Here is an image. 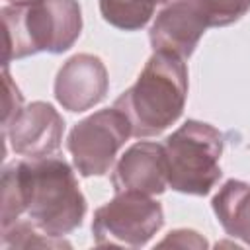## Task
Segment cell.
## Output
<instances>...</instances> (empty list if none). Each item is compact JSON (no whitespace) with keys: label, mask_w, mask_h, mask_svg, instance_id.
<instances>
[{"label":"cell","mask_w":250,"mask_h":250,"mask_svg":"<svg viewBox=\"0 0 250 250\" xmlns=\"http://www.w3.org/2000/svg\"><path fill=\"white\" fill-rule=\"evenodd\" d=\"M168 188L188 195H207L221 180L223 135L209 123L188 119L164 141Z\"/></svg>","instance_id":"obj_4"},{"label":"cell","mask_w":250,"mask_h":250,"mask_svg":"<svg viewBox=\"0 0 250 250\" xmlns=\"http://www.w3.org/2000/svg\"><path fill=\"white\" fill-rule=\"evenodd\" d=\"M209 27H225L238 21L248 10L250 0H197Z\"/></svg>","instance_id":"obj_14"},{"label":"cell","mask_w":250,"mask_h":250,"mask_svg":"<svg viewBox=\"0 0 250 250\" xmlns=\"http://www.w3.org/2000/svg\"><path fill=\"white\" fill-rule=\"evenodd\" d=\"M109 88L105 64L100 57L90 53H78L70 57L57 72L55 98L57 102L72 111L80 113L98 105Z\"/></svg>","instance_id":"obj_7"},{"label":"cell","mask_w":250,"mask_h":250,"mask_svg":"<svg viewBox=\"0 0 250 250\" xmlns=\"http://www.w3.org/2000/svg\"><path fill=\"white\" fill-rule=\"evenodd\" d=\"M170 2H174V0H160V4H170Z\"/></svg>","instance_id":"obj_18"},{"label":"cell","mask_w":250,"mask_h":250,"mask_svg":"<svg viewBox=\"0 0 250 250\" xmlns=\"http://www.w3.org/2000/svg\"><path fill=\"white\" fill-rule=\"evenodd\" d=\"M64 131V119L47 102H33L16 115L2 133L10 139L16 154L27 158H43L59 150Z\"/></svg>","instance_id":"obj_9"},{"label":"cell","mask_w":250,"mask_h":250,"mask_svg":"<svg viewBox=\"0 0 250 250\" xmlns=\"http://www.w3.org/2000/svg\"><path fill=\"white\" fill-rule=\"evenodd\" d=\"M129 137L133 133L127 117L119 109L107 107L78 121L68 133L66 148L80 176H104Z\"/></svg>","instance_id":"obj_6"},{"label":"cell","mask_w":250,"mask_h":250,"mask_svg":"<svg viewBox=\"0 0 250 250\" xmlns=\"http://www.w3.org/2000/svg\"><path fill=\"white\" fill-rule=\"evenodd\" d=\"M10 4H27V2H35V0H6Z\"/></svg>","instance_id":"obj_17"},{"label":"cell","mask_w":250,"mask_h":250,"mask_svg":"<svg viewBox=\"0 0 250 250\" xmlns=\"http://www.w3.org/2000/svg\"><path fill=\"white\" fill-rule=\"evenodd\" d=\"M168 244H172V246H182V248H186V246H191V248H205V246H207L205 238H201L195 230H186V229L172 230V232H168V236H166L164 240L158 242V246H168Z\"/></svg>","instance_id":"obj_16"},{"label":"cell","mask_w":250,"mask_h":250,"mask_svg":"<svg viewBox=\"0 0 250 250\" xmlns=\"http://www.w3.org/2000/svg\"><path fill=\"white\" fill-rule=\"evenodd\" d=\"M211 207L225 232L250 246V184L227 180L213 195Z\"/></svg>","instance_id":"obj_11"},{"label":"cell","mask_w":250,"mask_h":250,"mask_svg":"<svg viewBox=\"0 0 250 250\" xmlns=\"http://www.w3.org/2000/svg\"><path fill=\"white\" fill-rule=\"evenodd\" d=\"M207 27L209 21L197 0H174L158 12L148 39L154 51L174 53L186 61L193 55Z\"/></svg>","instance_id":"obj_8"},{"label":"cell","mask_w":250,"mask_h":250,"mask_svg":"<svg viewBox=\"0 0 250 250\" xmlns=\"http://www.w3.org/2000/svg\"><path fill=\"white\" fill-rule=\"evenodd\" d=\"M21 213L55 238H62L82 225L86 197L66 160L43 156L4 166L2 221L14 223Z\"/></svg>","instance_id":"obj_1"},{"label":"cell","mask_w":250,"mask_h":250,"mask_svg":"<svg viewBox=\"0 0 250 250\" xmlns=\"http://www.w3.org/2000/svg\"><path fill=\"white\" fill-rule=\"evenodd\" d=\"M115 193L139 191L158 195L168 188L166 150L160 143L141 141L125 150L111 174Z\"/></svg>","instance_id":"obj_10"},{"label":"cell","mask_w":250,"mask_h":250,"mask_svg":"<svg viewBox=\"0 0 250 250\" xmlns=\"http://www.w3.org/2000/svg\"><path fill=\"white\" fill-rule=\"evenodd\" d=\"M2 246L4 248H62L70 244L64 238H55L39 230L31 221H16L8 229H2Z\"/></svg>","instance_id":"obj_13"},{"label":"cell","mask_w":250,"mask_h":250,"mask_svg":"<svg viewBox=\"0 0 250 250\" xmlns=\"http://www.w3.org/2000/svg\"><path fill=\"white\" fill-rule=\"evenodd\" d=\"M186 98L188 66L184 59L154 51L137 82L113 102V107L127 117L133 137H156L180 119Z\"/></svg>","instance_id":"obj_2"},{"label":"cell","mask_w":250,"mask_h":250,"mask_svg":"<svg viewBox=\"0 0 250 250\" xmlns=\"http://www.w3.org/2000/svg\"><path fill=\"white\" fill-rule=\"evenodd\" d=\"M23 107V96L20 88L14 84L12 76L8 74V68L4 66V98H2V133L10 127V123L16 119V115Z\"/></svg>","instance_id":"obj_15"},{"label":"cell","mask_w":250,"mask_h":250,"mask_svg":"<svg viewBox=\"0 0 250 250\" xmlns=\"http://www.w3.org/2000/svg\"><path fill=\"white\" fill-rule=\"evenodd\" d=\"M4 23V66L37 53H64L82 31L76 0H35L0 10Z\"/></svg>","instance_id":"obj_3"},{"label":"cell","mask_w":250,"mask_h":250,"mask_svg":"<svg viewBox=\"0 0 250 250\" xmlns=\"http://www.w3.org/2000/svg\"><path fill=\"white\" fill-rule=\"evenodd\" d=\"M160 0H100L102 18L121 29V31H139L154 16Z\"/></svg>","instance_id":"obj_12"},{"label":"cell","mask_w":250,"mask_h":250,"mask_svg":"<svg viewBox=\"0 0 250 250\" xmlns=\"http://www.w3.org/2000/svg\"><path fill=\"white\" fill-rule=\"evenodd\" d=\"M164 225L162 205L146 193L119 191L96 209L92 234L98 246H145Z\"/></svg>","instance_id":"obj_5"}]
</instances>
